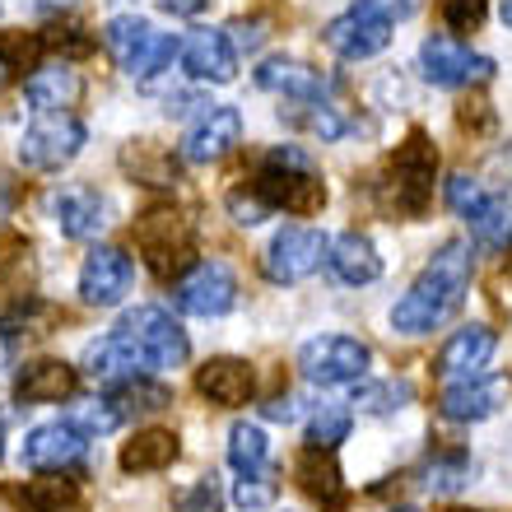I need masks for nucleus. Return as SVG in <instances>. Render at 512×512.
<instances>
[{"mask_svg":"<svg viewBox=\"0 0 512 512\" xmlns=\"http://www.w3.org/2000/svg\"><path fill=\"white\" fill-rule=\"evenodd\" d=\"M471 270H475L471 243L447 238V243L429 256V266L419 270V280L396 298V308H391V331H396V336H433V331L466 303Z\"/></svg>","mask_w":512,"mask_h":512,"instance_id":"nucleus-1","label":"nucleus"},{"mask_svg":"<svg viewBox=\"0 0 512 512\" xmlns=\"http://www.w3.org/2000/svg\"><path fill=\"white\" fill-rule=\"evenodd\" d=\"M103 47L131 80H159L163 70L182 61V38L177 33H154L140 14H117L103 28Z\"/></svg>","mask_w":512,"mask_h":512,"instance_id":"nucleus-2","label":"nucleus"},{"mask_svg":"<svg viewBox=\"0 0 512 512\" xmlns=\"http://www.w3.org/2000/svg\"><path fill=\"white\" fill-rule=\"evenodd\" d=\"M117 336L140 354V364L149 373H163V368H182L191 359V340L187 331L173 322V312L159 308V303H140V308L122 312V322L112 326Z\"/></svg>","mask_w":512,"mask_h":512,"instance_id":"nucleus-3","label":"nucleus"},{"mask_svg":"<svg viewBox=\"0 0 512 512\" xmlns=\"http://www.w3.org/2000/svg\"><path fill=\"white\" fill-rule=\"evenodd\" d=\"M135 243H140V256L149 261V270L159 280H182L196 261V238H191V224L177 215L173 205H149L140 224H135Z\"/></svg>","mask_w":512,"mask_h":512,"instance_id":"nucleus-4","label":"nucleus"},{"mask_svg":"<svg viewBox=\"0 0 512 512\" xmlns=\"http://www.w3.org/2000/svg\"><path fill=\"white\" fill-rule=\"evenodd\" d=\"M373 368V350L359 336H312L298 350V373L312 387H359Z\"/></svg>","mask_w":512,"mask_h":512,"instance_id":"nucleus-5","label":"nucleus"},{"mask_svg":"<svg viewBox=\"0 0 512 512\" xmlns=\"http://www.w3.org/2000/svg\"><path fill=\"white\" fill-rule=\"evenodd\" d=\"M433 173H438V149L424 131H410L405 145H396L387 168V196L401 215H424L433 196Z\"/></svg>","mask_w":512,"mask_h":512,"instance_id":"nucleus-6","label":"nucleus"},{"mask_svg":"<svg viewBox=\"0 0 512 512\" xmlns=\"http://www.w3.org/2000/svg\"><path fill=\"white\" fill-rule=\"evenodd\" d=\"M84 140H89V131L75 112H38L28 131L19 135V163L33 173H56L80 154Z\"/></svg>","mask_w":512,"mask_h":512,"instance_id":"nucleus-7","label":"nucleus"},{"mask_svg":"<svg viewBox=\"0 0 512 512\" xmlns=\"http://www.w3.org/2000/svg\"><path fill=\"white\" fill-rule=\"evenodd\" d=\"M494 56L471 52L457 33H433L419 42V75L433 89H466V84H489L494 80Z\"/></svg>","mask_w":512,"mask_h":512,"instance_id":"nucleus-8","label":"nucleus"},{"mask_svg":"<svg viewBox=\"0 0 512 512\" xmlns=\"http://www.w3.org/2000/svg\"><path fill=\"white\" fill-rule=\"evenodd\" d=\"M331 256V238L326 229H312V224H289L270 238L266 256H261V270H266L270 284H303L308 275L326 266Z\"/></svg>","mask_w":512,"mask_h":512,"instance_id":"nucleus-9","label":"nucleus"},{"mask_svg":"<svg viewBox=\"0 0 512 512\" xmlns=\"http://www.w3.org/2000/svg\"><path fill=\"white\" fill-rule=\"evenodd\" d=\"M256 196L270 210H289V215H317L326 205V182L317 177V168L308 163H284L266 159L256 173Z\"/></svg>","mask_w":512,"mask_h":512,"instance_id":"nucleus-10","label":"nucleus"},{"mask_svg":"<svg viewBox=\"0 0 512 512\" xmlns=\"http://www.w3.org/2000/svg\"><path fill=\"white\" fill-rule=\"evenodd\" d=\"M173 303L177 312L187 317H224V312L238 308V275H233L224 261H196V266L173 280Z\"/></svg>","mask_w":512,"mask_h":512,"instance_id":"nucleus-11","label":"nucleus"},{"mask_svg":"<svg viewBox=\"0 0 512 512\" xmlns=\"http://www.w3.org/2000/svg\"><path fill=\"white\" fill-rule=\"evenodd\" d=\"M243 145V112L229 103H205L196 122L182 135V159L187 163H219Z\"/></svg>","mask_w":512,"mask_h":512,"instance_id":"nucleus-12","label":"nucleus"},{"mask_svg":"<svg viewBox=\"0 0 512 512\" xmlns=\"http://www.w3.org/2000/svg\"><path fill=\"white\" fill-rule=\"evenodd\" d=\"M135 284V261L112 243L89 247L80 266V298L89 308H117Z\"/></svg>","mask_w":512,"mask_h":512,"instance_id":"nucleus-13","label":"nucleus"},{"mask_svg":"<svg viewBox=\"0 0 512 512\" xmlns=\"http://www.w3.org/2000/svg\"><path fill=\"white\" fill-rule=\"evenodd\" d=\"M499 354V331L485 322H471V326H457L452 336L443 340V350L433 359V373L443 382H466V378H480Z\"/></svg>","mask_w":512,"mask_h":512,"instance_id":"nucleus-14","label":"nucleus"},{"mask_svg":"<svg viewBox=\"0 0 512 512\" xmlns=\"http://www.w3.org/2000/svg\"><path fill=\"white\" fill-rule=\"evenodd\" d=\"M322 42L340 56V61H373L378 52H387L391 24L382 14L364 10V5H350V10L336 14V19L322 28Z\"/></svg>","mask_w":512,"mask_h":512,"instance_id":"nucleus-15","label":"nucleus"},{"mask_svg":"<svg viewBox=\"0 0 512 512\" xmlns=\"http://www.w3.org/2000/svg\"><path fill=\"white\" fill-rule=\"evenodd\" d=\"M47 215H52V224L66 238H75V243H89V238H98V233L108 229V201L98 196L94 187H80V182H66V187H56L52 196H47Z\"/></svg>","mask_w":512,"mask_h":512,"instance_id":"nucleus-16","label":"nucleus"},{"mask_svg":"<svg viewBox=\"0 0 512 512\" xmlns=\"http://www.w3.org/2000/svg\"><path fill=\"white\" fill-rule=\"evenodd\" d=\"M508 401V378H466V382H447L443 396H438V415L452 419V424H485L494 419Z\"/></svg>","mask_w":512,"mask_h":512,"instance_id":"nucleus-17","label":"nucleus"},{"mask_svg":"<svg viewBox=\"0 0 512 512\" xmlns=\"http://www.w3.org/2000/svg\"><path fill=\"white\" fill-rule=\"evenodd\" d=\"M84 438L70 419H56V424H38V429H28L24 438V466L33 475L42 471H70V466H80L84 461Z\"/></svg>","mask_w":512,"mask_h":512,"instance_id":"nucleus-18","label":"nucleus"},{"mask_svg":"<svg viewBox=\"0 0 512 512\" xmlns=\"http://www.w3.org/2000/svg\"><path fill=\"white\" fill-rule=\"evenodd\" d=\"M182 66L201 84H229L238 75V52L224 28H191L182 33Z\"/></svg>","mask_w":512,"mask_h":512,"instance_id":"nucleus-19","label":"nucleus"},{"mask_svg":"<svg viewBox=\"0 0 512 512\" xmlns=\"http://www.w3.org/2000/svg\"><path fill=\"white\" fill-rule=\"evenodd\" d=\"M256 89H266L275 98H289V103H322L331 80H326L322 70H312L308 61H298V56H266L256 66Z\"/></svg>","mask_w":512,"mask_h":512,"instance_id":"nucleus-20","label":"nucleus"},{"mask_svg":"<svg viewBox=\"0 0 512 512\" xmlns=\"http://www.w3.org/2000/svg\"><path fill=\"white\" fill-rule=\"evenodd\" d=\"M80 368H84V378L98 382V387H108V391L122 387V382H131V378H149V368L140 364V354H135L117 331L89 340V345H84Z\"/></svg>","mask_w":512,"mask_h":512,"instance_id":"nucleus-21","label":"nucleus"},{"mask_svg":"<svg viewBox=\"0 0 512 512\" xmlns=\"http://www.w3.org/2000/svg\"><path fill=\"white\" fill-rule=\"evenodd\" d=\"M196 391H201L210 405L219 410H233V405H247L256 391V373L247 359H233V354H219V359H205L196 368Z\"/></svg>","mask_w":512,"mask_h":512,"instance_id":"nucleus-22","label":"nucleus"},{"mask_svg":"<svg viewBox=\"0 0 512 512\" xmlns=\"http://www.w3.org/2000/svg\"><path fill=\"white\" fill-rule=\"evenodd\" d=\"M84 94L80 70L70 61H42V66L28 70L24 80V98L33 103V112H70Z\"/></svg>","mask_w":512,"mask_h":512,"instance_id":"nucleus-23","label":"nucleus"},{"mask_svg":"<svg viewBox=\"0 0 512 512\" xmlns=\"http://www.w3.org/2000/svg\"><path fill=\"white\" fill-rule=\"evenodd\" d=\"M326 270H331L340 284L364 289V284H373L382 275V256H378V247H373V238H368V233L350 229V233H340V238H331Z\"/></svg>","mask_w":512,"mask_h":512,"instance_id":"nucleus-24","label":"nucleus"},{"mask_svg":"<svg viewBox=\"0 0 512 512\" xmlns=\"http://www.w3.org/2000/svg\"><path fill=\"white\" fill-rule=\"evenodd\" d=\"M80 387V373L61 359H33V364L19 368L14 378V396L24 405H52V401H70Z\"/></svg>","mask_w":512,"mask_h":512,"instance_id":"nucleus-25","label":"nucleus"},{"mask_svg":"<svg viewBox=\"0 0 512 512\" xmlns=\"http://www.w3.org/2000/svg\"><path fill=\"white\" fill-rule=\"evenodd\" d=\"M182 457V438L173 429H140L131 443L122 447V471L126 475H159Z\"/></svg>","mask_w":512,"mask_h":512,"instance_id":"nucleus-26","label":"nucleus"},{"mask_svg":"<svg viewBox=\"0 0 512 512\" xmlns=\"http://www.w3.org/2000/svg\"><path fill=\"white\" fill-rule=\"evenodd\" d=\"M294 475H298V485H303V494H312V499L331 503V508H336V503H345V475H340L336 457H331V452H322V447L298 452Z\"/></svg>","mask_w":512,"mask_h":512,"instance_id":"nucleus-27","label":"nucleus"},{"mask_svg":"<svg viewBox=\"0 0 512 512\" xmlns=\"http://www.w3.org/2000/svg\"><path fill=\"white\" fill-rule=\"evenodd\" d=\"M354 429V410L345 401H317L308 410V424H303V438L308 447H322V452H336Z\"/></svg>","mask_w":512,"mask_h":512,"instance_id":"nucleus-28","label":"nucleus"},{"mask_svg":"<svg viewBox=\"0 0 512 512\" xmlns=\"http://www.w3.org/2000/svg\"><path fill=\"white\" fill-rule=\"evenodd\" d=\"M471 480H475V461H471V452H461V447L429 457V461H424V471H419V485L429 489V494H438V499H447V494L466 489Z\"/></svg>","mask_w":512,"mask_h":512,"instance_id":"nucleus-29","label":"nucleus"},{"mask_svg":"<svg viewBox=\"0 0 512 512\" xmlns=\"http://www.w3.org/2000/svg\"><path fill=\"white\" fill-rule=\"evenodd\" d=\"M75 499H80V485H75L66 471H42L19 485V503H24L28 512H61Z\"/></svg>","mask_w":512,"mask_h":512,"instance_id":"nucleus-30","label":"nucleus"},{"mask_svg":"<svg viewBox=\"0 0 512 512\" xmlns=\"http://www.w3.org/2000/svg\"><path fill=\"white\" fill-rule=\"evenodd\" d=\"M229 466L238 475H256V471H270V438L261 424H247L238 419L229 429Z\"/></svg>","mask_w":512,"mask_h":512,"instance_id":"nucleus-31","label":"nucleus"},{"mask_svg":"<svg viewBox=\"0 0 512 512\" xmlns=\"http://www.w3.org/2000/svg\"><path fill=\"white\" fill-rule=\"evenodd\" d=\"M466 224H471V238L480 247H489V252H503V247L512 243V201H508V196H494V191H489V201L480 205V210H475Z\"/></svg>","mask_w":512,"mask_h":512,"instance_id":"nucleus-32","label":"nucleus"},{"mask_svg":"<svg viewBox=\"0 0 512 512\" xmlns=\"http://www.w3.org/2000/svg\"><path fill=\"white\" fill-rule=\"evenodd\" d=\"M410 401H415L410 378H382V382H359L350 405H359L364 415H396V410H405Z\"/></svg>","mask_w":512,"mask_h":512,"instance_id":"nucleus-33","label":"nucleus"},{"mask_svg":"<svg viewBox=\"0 0 512 512\" xmlns=\"http://www.w3.org/2000/svg\"><path fill=\"white\" fill-rule=\"evenodd\" d=\"M298 126H303L312 140H322V145H336V140H345V135L354 131V117L340 108V103L322 98V103H303V112H298Z\"/></svg>","mask_w":512,"mask_h":512,"instance_id":"nucleus-34","label":"nucleus"},{"mask_svg":"<svg viewBox=\"0 0 512 512\" xmlns=\"http://www.w3.org/2000/svg\"><path fill=\"white\" fill-rule=\"evenodd\" d=\"M52 317L56 312L47 308V303H42V298H19V303H14V308H5L0 312V336L10 340H28V336H47V326H52Z\"/></svg>","mask_w":512,"mask_h":512,"instance_id":"nucleus-35","label":"nucleus"},{"mask_svg":"<svg viewBox=\"0 0 512 512\" xmlns=\"http://www.w3.org/2000/svg\"><path fill=\"white\" fill-rule=\"evenodd\" d=\"M70 424L84 433V438H108L112 429H122V405L112 401V396H94V401H80L70 405Z\"/></svg>","mask_w":512,"mask_h":512,"instance_id":"nucleus-36","label":"nucleus"},{"mask_svg":"<svg viewBox=\"0 0 512 512\" xmlns=\"http://www.w3.org/2000/svg\"><path fill=\"white\" fill-rule=\"evenodd\" d=\"M108 396L122 405V415H154L163 405H173V391L154 378H131V382H122V387H112Z\"/></svg>","mask_w":512,"mask_h":512,"instance_id":"nucleus-37","label":"nucleus"},{"mask_svg":"<svg viewBox=\"0 0 512 512\" xmlns=\"http://www.w3.org/2000/svg\"><path fill=\"white\" fill-rule=\"evenodd\" d=\"M126 168H131L145 187H173V177H177L173 154H163V149H154V145H135L131 154H126Z\"/></svg>","mask_w":512,"mask_h":512,"instance_id":"nucleus-38","label":"nucleus"},{"mask_svg":"<svg viewBox=\"0 0 512 512\" xmlns=\"http://www.w3.org/2000/svg\"><path fill=\"white\" fill-rule=\"evenodd\" d=\"M443 201H447V210H452V215L471 219L475 210L489 201V187L480 182V177H471V173H452L443 182Z\"/></svg>","mask_w":512,"mask_h":512,"instance_id":"nucleus-39","label":"nucleus"},{"mask_svg":"<svg viewBox=\"0 0 512 512\" xmlns=\"http://www.w3.org/2000/svg\"><path fill=\"white\" fill-rule=\"evenodd\" d=\"M280 499V480L275 471H256V475H243L238 485H233V503L243 512H256V508H270V503Z\"/></svg>","mask_w":512,"mask_h":512,"instance_id":"nucleus-40","label":"nucleus"},{"mask_svg":"<svg viewBox=\"0 0 512 512\" xmlns=\"http://www.w3.org/2000/svg\"><path fill=\"white\" fill-rule=\"evenodd\" d=\"M177 512H224V494H219L215 475H201L196 485H187L177 494Z\"/></svg>","mask_w":512,"mask_h":512,"instance_id":"nucleus-41","label":"nucleus"},{"mask_svg":"<svg viewBox=\"0 0 512 512\" xmlns=\"http://www.w3.org/2000/svg\"><path fill=\"white\" fill-rule=\"evenodd\" d=\"M443 5V19L452 33H480L489 14V0H438Z\"/></svg>","mask_w":512,"mask_h":512,"instance_id":"nucleus-42","label":"nucleus"},{"mask_svg":"<svg viewBox=\"0 0 512 512\" xmlns=\"http://www.w3.org/2000/svg\"><path fill=\"white\" fill-rule=\"evenodd\" d=\"M229 215H233V224H243V229H256V224H266L270 219V205L261 201V196H247V191H233L229 196Z\"/></svg>","mask_w":512,"mask_h":512,"instance_id":"nucleus-43","label":"nucleus"},{"mask_svg":"<svg viewBox=\"0 0 512 512\" xmlns=\"http://www.w3.org/2000/svg\"><path fill=\"white\" fill-rule=\"evenodd\" d=\"M224 33H229V42H233V52L238 56L261 52V42H266V24H261V19H233Z\"/></svg>","mask_w":512,"mask_h":512,"instance_id":"nucleus-44","label":"nucleus"},{"mask_svg":"<svg viewBox=\"0 0 512 512\" xmlns=\"http://www.w3.org/2000/svg\"><path fill=\"white\" fill-rule=\"evenodd\" d=\"M354 5H364V10L382 14L387 24H401V19L419 14V5H424V0H354Z\"/></svg>","mask_w":512,"mask_h":512,"instance_id":"nucleus-45","label":"nucleus"},{"mask_svg":"<svg viewBox=\"0 0 512 512\" xmlns=\"http://www.w3.org/2000/svg\"><path fill=\"white\" fill-rule=\"evenodd\" d=\"M261 415L275 419V424H294V419H298V396H289V391H280V396H270V401L261 405Z\"/></svg>","mask_w":512,"mask_h":512,"instance_id":"nucleus-46","label":"nucleus"},{"mask_svg":"<svg viewBox=\"0 0 512 512\" xmlns=\"http://www.w3.org/2000/svg\"><path fill=\"white\" fill-rule=\"evenodd\" d=\"M461 126H475V131H489V126H494V112H489L485 98H475V103H461Z\"/></svg>","mask_w":512,"mask_h":512,"instance_id":"nucleus-47","label":"nucleus"},{"mask_svg":"<svg viewBox=\"0 0 512 512\" xmlns=\"http://www.w3.org/2000/svg\"><path fill=\"white\" fill-rule=\"evenodd\" d=\"M205 5L210 0H159V10L173 14V19H196V14H205Z\"/></svg>","mask_w":512,"mask_h":512,"instance_id":"nucleus-48","label":"nucleus"},{"mask_svg":"<svg viewBox=\"0 0 512 512\" xmlns=\"http://www.w3.org/2000/svg\"><path fill=\"white\" fill-rule=\"evenodd\" d=\"M14 80V61H10V56H5V52H0V89H5V84H10Z\"/></svg>","mask_w":512,"mask_h":512,"instance_id":"nucleus-49","label":"nucleus"},{"mask_svg":"<svg viewBox=\"0 0 512 512\" xmlns=\"http://www.w3.org/2000/svg\"><path fill=\"white\" fill-rule=\"evenodd\" d=\"M499 14H503V24L512 28V0H503V5H499Z\"/></svg>","mask_w":512,"mask_h":512,"instance_id":"nucleus-50","label":"nucleus"},{"mask_svg":"<svg viewBox=\"0 0 512 512\" xmlns=\"http://www.w3.org/2000/svg\"><path fill=\"white\" fill-rule=\"evenodd\" d=\"M391 512H419V508H415V503H401V508H391Z\"/></svg>","mask_w":512,"mask_h":512,"instance_id":"nucleus-51","label":"nucleus"},{"mask_svg":"<svg viewBox=\"0 0 512 512\" xmlns=\"http://www.w3.org/2000/svg\"><path fill=\"white\" fill-rule=\"evenodd\" d=\"M0 457H5V429H0Z\"/></svg>","mask_w":512,"mask_h":512,"instance_id":"nucleus-52","label":"nucleus"},{"mask_svg":"<svg viewBox=\"0 0 512 512\" xmlns=\"http://www.w3.org/2000/svg\"><path fill=\"white\" fill-rule=\"evenodd\" d=\"M447 512H475V508H447Z\"/></svg>","mask_w":512,"mask_h":512,"instance_id":"nucleus-53","label":"nucleus"},{"mask_svg":"<svg viewBox=\"0 0 512 512\" xmlns=\"http://www.w3.org/2000/svg\"><path fill=\"white\" fill-rule=\"evenodd\" d=\"M508 275H512V261H508Z\"/></svg>","mask_w":512,"mask_h":512,"instance_id":"nucleus-54","label":"nucleus"}]
</instances>
